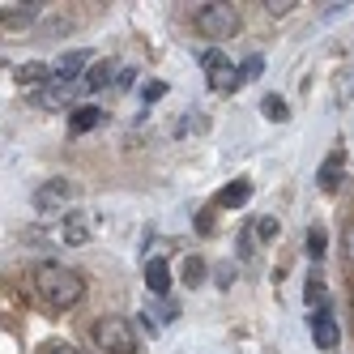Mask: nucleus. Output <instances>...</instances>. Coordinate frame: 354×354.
Instances as JSON below:
<instances>
[{"label": "nucleus", "mask_w": 354, "mask_h": 354, "mask_svg": "<svg viewBox=\"0 0 354 354\" xmlns=\"http://www.w3.org/2000/svg\"><path fill=\"white\" fill-rule=\"evenodd\" d=\"M107 82H111V60L90 64V73H86V90H103Z\"/></svg>", "instance_id": "obj_17"}, {"label": "nucleus", "mask_w": 354, "mask_h": 354, "mask_svg": "<svg viewBox=\"0 0 354 354\" xmlns=\"http://www.w3.org/2000/svg\"><path fill=\"white\" fill-rule=\"evenodd\" d=\"M196 231L209 235V231H214V218H209V214H196Z\"/></svg>", "instance_id": "obj_26"}, {"label": "nucleus", "mask_w": 354, "mask_h": 354, "mask_svg": "<svg viewBox=\"0 0 354 354\" xmlns=\"http://www.w3.org/2000/svg\"><path fill=\"white\" fill-rule=\"evenodd\" d=\"M261 68H265L261 56H248V60L239 64V82H257V77H261Z\"/></svg>", "instance_id": "obj_22"}, {"label": "nucleus", "mask_w": 354, "mask_h": 354, "mask_svg": "<svg viewBox=\"0 0 354 354\" xmlns=\"http://www.w3.org/2000/svg\"><path fill=\"white\" fill-rule=\"evenodd\" d=\"M196 30L205 39H231L239 30V9H231V5H201L196 9Z\"/></svg>", "instance_id": "obj_3"}, {"label": "nucleus", "mask_w": 354, "mask_h": 354, "mask_svg": "<svg viewBox=\"0 0 354 354\" xmlns=\"http://www.w3.org/2000/svg\"><path fill=\"white\" fill-rule=\"evenodd\" d=\"M303 299H308V303H312V308H324V282H320V277H316V273L308 277V286H303Z\"/></svg>", "instance_id": "obj_20"}, {"label": "nucleus", "mask_w": 354, "mask_h": 354, "mask_svg": "<svg viewBox=\"0 0 354 354\" xmlns=\"http://www.w3.org/2000/svg\"><path fill=\"white\" fill-rule=\"evenodd\" d=\"M52 354H82V350H73V346H60V350H52Z\"/></svg>", "instance_id": "obj_27"}, {"label": "nucleus", "mask_w": 354, "mask_h": 354, "mask_svg": "<svg viewBox=\"0 0 354 354\" xmlns=\"http://www.w3.org/2000/svg\"><path fill=\"white\" fill-rule=\"evenodd\" d=\"M90 337H94V346L103 350V354H137L141 350L137 328H133L129 316H103V320H94Z\"/></svg>", "instance_id": "obj_2"}, {"label": "nucleus", "mask_w": 354, "mask_h": 354, "mask_svg": "<svg viewBox=\"0 0 354 354\" xmlns=\"http://www.w3.org/2000/svg\"><path fill=\"white\" fill-rule=\"evenodd\" d=\"M180 277H184V286H205V261H201V257H188L184 269H180Z\"/></svg>", "instance_id": "obj_16"}, {"label": "nucleus", "mask_w": 354, "mask_h": 354, "mask_svg": "<svg viewBox=\"0 0 354 354\" xmlns=\"http://www.w3.org/2000/svg\"><path fill=\"white\" fill-rule=\"evenodd\" d=\"M162 94H167V86H162V82H149V86H145V103H158Z\"/></svg>", "instance_id": "obj_25"}, {"label": "nucleus", "mask_w": 354, "mask_h": 354, "mask_svg": "<svg viewBox=\"0 0 354 354\" xmlns=\"http://www.w3.org/2000/svg\"><path fill=\"white\" fill-rule=\"evenodd\" d=\"M350 303H354V295H350Z\"/></svg>", "instance_id": "obj_28"}, {"label": "nucleus", "mask_w": 354, "mask_h": 354, "mask_svg": "<svg viewBox=\"0 0 354 354\" xmlns=\"http://www.w3.org/2000/svg\"><path fill=\"white\" fill-rule=\"evenodd\" d=\"M90 235H94V222H90V214H86V209L64 214V222H60V239H64L68 248H82Z\"/></svg>", "instance_id": "obj_6"}, {"label": "nucleus", "mask_w": 354, "mask_h": 354, "mask_svg": "<svg viewBox=\"0 0 354 354\" xmlns=\"http://www.w3.org/2000/svg\"><path fill=\"white\" fill-rule=\"evenodd\" d=\"M342 248H346V261H350V269H354V222L346 226V235H342Z\"/></svg>", "instance_id": "obj_24"}, {"label": "nucleus", "mask_w": 354, "mask_h": 354, "mask_svg": "<svg viewBox=\"0 0 354 354\" xmlns=\"http://www.w3.org/2000/svg\"><path fill=\"white\" fill-rule=\"evenodd\" d=\"M145 286L154 290V295H167V290H171V265L154 257V261L145 265Z\"/></svg>", "instance_id": "obj_11"}, {"label": "nucleus", "mask_w": 354, "mask_h": 354, "mask_svg": "<svg viewBox=\"0 0 354 354\" xmlns=\"http://www.w3.org/2000/svg\"><path fill=\"white\" fill-rule=\"evenodd\" d=\"M30 282H35L39 299L47 303V308H56V312H68V308H77V303L86 299V277L77 269H68V265H56V261L35 265Z\"/></svg>", "instance_id": "obj_1"}, {"label": "nucleus", "mask_w": 354, "mask_h": 354, "mask_svg": "<svg viewBox=\"0 0 354 354\" xmlns=\"http://www.w3.org/2000/svg\"><path fill=\"white\" fill-rule=\"evenodd\" d=\"M17 82L26 86V90H30V86H35V90H43L47 82H52V68L39 64V60H35V64H21V68H17Z\"/></svg>", "instance_id": "obj_13"}, {"label": "nucleus", "mask_w": 354, "mask_h": 354, "mask_svg": "<svg viewBox=\"0 0 354 354\" xmlns=\"http://www.w3.org/2000/svg\"><path fill=\"white\" fill-rule=\"evenodd\" d=\"M68 90H73V86H64V82H56V77H52V82L39 90V103H43L47 111H60V107L68 103Z\"/></svg>", "instance_id": "obj_12"}, {"label": "nucleus", "mask_w": 354, "mask_h": 354, "mask_svg": "<svg viewBox=\"0 0 354 354\" xmlns=\"http://www.w3.org/2000/svg\"><path fill=\"white\" fill-rule=\"evenodd\" d=\"M248 201H252V180H235V184H226L218 192V205L222 209H243Z\"/></svg>", "instance_id": "obj_10"}, {"label": "nucleus", "mask_w": 354, "mask_h": 354, "mask_svg": "<svg viewBox=\"0 0 354 354\" xmlns=\"http://www.w3.org/2000/svg\"><path fill=\"white\" fill-rule=\"evenodd\" d=\"M342 171H346V149H333L324 162H320V171H316V180H320V188L324 192H337V180H342Z\"/></svg>", "instance_id": "obj_8"}, {"label": "nucleus", "mask_w": 354, "mask_h": 354, "mask_svg": "<svg viewBox=\"0 0 354 354\" xmlns=\"http://www.w3.org/2000/svg\"><path fill=\"white\" fill-rule=\"evenodd\" d=\"M35 17H39V5H13L5 13V26H26V21H35Z\"/></svg>", "instance_id": "obj_18"}, {"label": "nucleus", "mask_w": 354, "mask_h": 354, "mask_svg": "<svg viewBox=\"0 0 354 354\" xmlns=\"http://www.w3.org/2000/svg\"><path fill=\"white\" fill-rule=\"evenodd\" d=\"M277 235H282V222H277V218H273V214H269V218H261V222H257V239H261V243H273V239H277Z\"/></svg>", "instance_id": "obj_19"}, {"label": "nucleus", "mask_w": 354, "mask_h": 354, "mask_svg": "<svg viewBox=\"0 0 354 354\" xmlns=\"http://www.w3.org/2000/svg\"><path fill=\"white\" fill-rule=\"evenodd\" d=\"M90 64V52H68V56H60L56 60V82H64V86H73V77H82V68Z\"/></svg>", "instance_id": "obj_9"}, {"label": "nucleus", "mask_w": 354, "mask_h": 354, "mask_svg": "<svg viewBox=\"0 0 354 354\" xmlns=\"http://www.w3.org/2000/svg\"><path fill=\"white\" fill-rule=\"evenodd\" d=\"M265 9H269V17H286L295 9V0H265Z\"/></svg>", "instance_id": "obj_23"}, {"label": "nucleus", "mask_w": 354, "mask_h": 354, "mask_svg": "<svg viewBox=\"0 0 354 354\" xmlns=\"http://www.w3.org/2000/svg\"><path fill=\"white\" fill-rule=\"evenodd\" d=\"M68 201H73L68 180H47V184L35 188V209L39 214H68Z\"/></svg>", "instance_id": "obj_5"}, {"label": "nucleus", "mask_w": 354, "mask_h": 354, "mask_svg": "<svg viewBox=\"0 0 354 354\" xmlns=\"http://www.w3.org/2000/svg\"><path fill=\"white\" fill-rule=\"evenodd\" d=\"M201 64H205V73H209V86L218 90V94H231L235 86H239V68L226 60L218 47H209L205 56H201Z\"/></svg>", "instance_id": "obj_4"}, {"label": "nucleus", "mask_w": 354, "mask_h": 354, "mask_svg": "<svg viewBox=\"0 0 354 354\" xmlns=\"http://www.w3.org/2000/svg\"><path fill=\"white\" fill-rule=\"evenodd\" d=\"M308 257L312 261L324 257V226H312V231H308Z\"/></svg>", "instance_id": "obj_21"}, {"label": "nucleus", "mask_w": 354, "mask_h": 354, "mask_svg": "<svg viewBox=\"0 0 354 354\" xmlns=\"http://www.w3.org/2000/svg\"><path fill=\"white\" fill-rule=\"evenodd\" d=\"M98 124H103V111H98V107H77V111H73L68 115V129L73 133H90V129H98Z\"/></svg>", "instance_id": "obj_14"}, {"label": "nucleus", "mask_w": 354, "mask_h": 354, "mask_svg": "<svg viewBox=\"0 0 354 354\" xmlns=\"http://www.w3.org/2000/svg\"><path fill=\"white\" fill-rule=\"evenodd\" d=\"M337 320H333V312L328 308H316L312 312V342L320 346V350H337Z\"/></svg>", "instance_id": "obj_7"}, {"label": "nucleus", "mask_w": 354, "mask_h": 354, "mask_svg": "<svg viewBox=\"0 0 354 354\" xmlns=\"http://www.w3.org/2000/svg\"><path fill=\"white\" fill-rule=\"evenodd\" d=\"M261 111H265V120H273V124H286V120H290V107H286L282 94H265V98H261Z\"/></svg>", "instance_id": "obj_15"}]
</instances>
